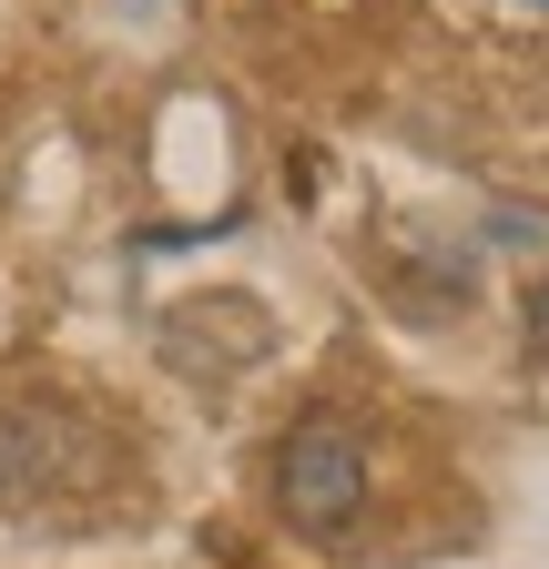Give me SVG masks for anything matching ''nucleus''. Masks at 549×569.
<instances>
[{
    "mask_svg": "<svg viewBox=\"0 0 549 569\" xmlns=\"http://www.w3.org/2000/svg\"><path fill=\"white\" fill-rule=\"evenodd\" d=\"M539 11H549V0H539Z\"/></svg>",
    "mask_w": 549,
    "mask_h": 569,
    "instance_id": "20e7f679",
    "label": "nucleus"
},
{
    "mask_svg": "<svg viewBox=\"0 0 549 569\" xmlns=\"http://www.w3.org/2000/svg\"><path fill=\"white\" fill-rule=\"evenodd\" d=\"M529 336L549 346V284H539V296H529Z\"/></svg>",
    "mask_w": 549,
    "mask_h": 569,
    "instance_id": "7ed1b4c3",
    "label": "nucleus"
},
{
    "mask_svg": "<svg viewBox=\"0 0 549 569\" xmlns=\"http://www.w3.org/2000/svg\"><path fill=\"white\" fill-rule=\"evenodd\" d=\"M102 488V438L51 397H0V498L11 509H72Z\"/></svg>",
    "mask_w": 549,
    "mask_h": 569,
    "instance_id": "f257e3e1",
    "label": "nucleus"
},
{
    "mask_svg": "<svg viewBox=\"0 0 549 569\" xmlns=\"http://www.w3.org/2000/svg\"><path fill=\"white\" fill-rule=\"evenodd\" d=\"M274 509H286L306 539H347L367 519V438L347 417H306L274 448Z\"/></svg>",
    "mask_w": 549,
    "mask_h": 569,
    "instance_id": "f03ea898",
    "label": "nucleus"
}]
</instances>
